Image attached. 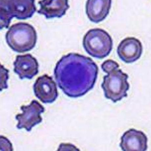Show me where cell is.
<instances>
[{
  "label": "cell",
  "mask_w": 151,
  "mask_h": 151,
  "mask_svg": "<svg viewBox=\"0 0 151 151\" xmlns=\"http://www.w3.org/2000/svg\"><path fill=\"white\" fill-rule=\"evenodd\" d=\"M98 72L97 65L91 58L70 53L57 63L54 75L60 88L66 95L77 97L92 88Z\"/></svg>",
  "instance_id": "obj_1"
},
{
  "label": "cell",
  "mask_w": 151,
  "mask_h": 151,
  "mask_svg": "<svg viewBox=\"0 0 151 151\" xmlns=\"http://www.w3.org/2000/svg\"><path fill=\"white\" fill-rule=\"evenodd\" d=\"M101 68L107 73L104 77L101 85L106 98L116 102L126 97L129 88L127 82L128 76L119 69L118 64L114 60H108L102 63Z\"/></svg>",
  "instance_id": "obj_2"
},
{
  "label": "cell",
  "mask_w": 151,
  "mask_h": 151,
  "mask_svg": "<svg viewBox=\"0 0 151 151\" xmlns=\"http://www.w3.org/2000/svg\"><path fill=\"white\" fill-rule=\"evenodd\" d=\"M7 43L14 51L22 53L30 51L36 45V30L32 26L19 23L11 26L6 35Z\"/></svg>",
  "instance_id": "obj_3"
},
{
  "label": "cell",
  "mask_w": 151,
  "mask_h": 151,
  "mask_svg": "<svg viewBox=\"0 0 151 151\" xmlns=\"http://www.w3.org/2000/svg\"><path fill=\"white\" fill-rule=\"evenodd\" d=\"M83 45L87 53L96 58L102 59L110 54L113 47L112 38L102 29H92L84 36Z\"/></svg>",
  "instance_id": "obj_4"
},
{
  "label": "cell",
  "mask_w": 151,
  "mask_h": 151,
  "mask_svg": "<svg viewBox=\"0 0 151 151\" xmlns=\"http://www.w3.org/2000/svg\"><path fill=\"white\" fill-rule=\"evenodd\" d=\"M34 1H1V28H8L13 17L25 19L36 11Z\"/></svg>",
  "instance_id": "obj_5"
},
{
  "label": "cell",
  "mask_w": 151,
  "mask_h": 151,
  "mask_svg": "<svg viewBox=\"0 0 151 151\" xmlns=\"http://www.w3.org/2000/svg\"><path fill=\"white\" fill-rule=\"evenodd\" d=\"M21 109L22 113L17 115L16 117L18 121L17 128H25L30 131L32 127L42 122L40 114L45 111V109L37 101L33 100L29 105L22 106Z\"/></svg>",
  "instance_id": "obj_6"
},
{
  "label": "cell",
  "mask_w": 151,
  "mask_h": 151,
  "mask_svg": "<svg viewBox=\"0 0 151 151\" xmlns=\"http://www.w3.org/2000/svg\"><path fill=\"white\" fill-rule=\"evenodd\" d=\"M34 91L36 96L43 103L53 102L58 95L56 83L46 74L37 78L34 85Z\"/></svg>",
  "instance_id": "obj_7"
},
{
  "label": "cell",
  "mask_w": 151,
  "mask_h": 151,
  "mask_svg": "<svg viewBox=\"0 0 151 151\" xmlns=\"http://www.w3.org/2000/svg\"><path fill=\"white\" fill-rule=\"evenodd\" d=\"M142 52V43L134 37H127L122 40L117 49L119 57L127 63H133L140 59Z\"/></svg>",
  "instance_id": "obj_8"
},
{
  "label": "cell",
  "mask_w": 151,
  "mask_h": 151,
  "mask_svg": "<svg viewBox=\"0 0 151 151\" xmlns=\"http://www.w3.org/2000/svg\"><path fill=\"white\" fill-rule=\"evenodd\" d=\"M14 65V72L21 79H32L39 72L38 63L30 54L17 56Z\"/></svg>",
  "instance_id": "obj_9"
},
{
  "label": "cell",
  "mask_w": 151,
  "mask_h": 151,
  "mask_svg": "<svg viewBox=\"0 0 151 151\" xmlns=\"http://www.w3.org/2000/svg\"><path fill=\"white\" fill-rule=\"evenodd\" d=\"M111 1L90 0L87 1L86 13L90 21L98 23L103 21L109 12Z\"/></svg>",
  "instance_id": "obj_10"
},
{
  "label": "cell",
  "mask_w": 151,
  "mask_h": 151,
  "mask_svg": "<svg viewBox=\"0 0 151 151\" xmlns=\"http://www.w3.org/2000/svg\"><path fill=\"white\" fill-rule=\"evenodd\" d=\"M40 6L37 12L43 14L47 19L60 17L65 14L70 7L68 1H40Z\"/></svg>",
  "instance_id": "obj_11"
},
{
  "label": "cell",
  "mask_w": 151,
  "mask_h": 151,
  "mask_svg": "<svg viewBox=\"0 0 151 151\" xmlns=\"http://www.w3.org/2000/svg\"><path fill=\"white\" fill-rule=\"evenodd\" d=\"M9 71L6 69L4 67L1 65V91L4 89L8 88L7 84V81L9 78Z\"/></svg>",
  "instance_id": "obj_12"
}]
</instances>
